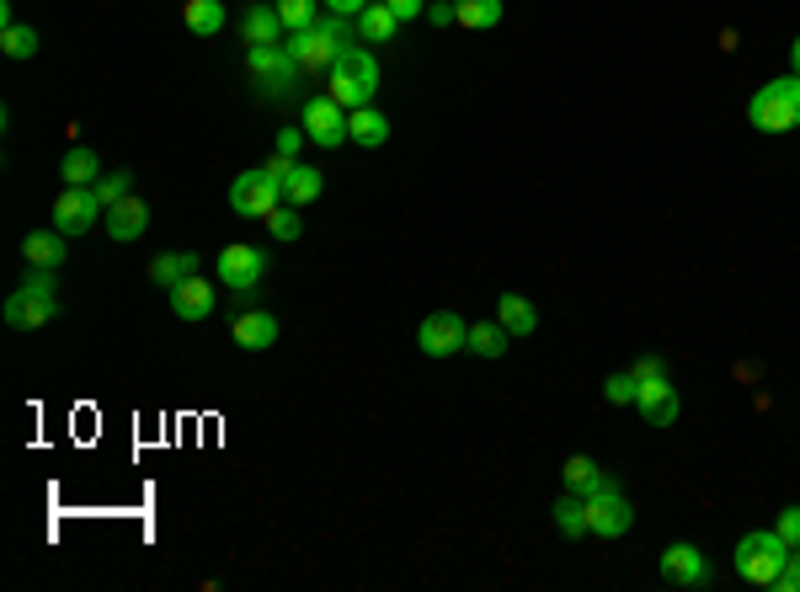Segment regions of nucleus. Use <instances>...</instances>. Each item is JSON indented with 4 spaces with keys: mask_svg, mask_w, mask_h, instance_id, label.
I'll return each instance as SVG.
<instances>
[{
    "mask_svg": "<svg viewBox=\"0 0 800 592\" xmlns=\"http://www.w3.org/2000/svg\"><path fill=\"white\" fill-rule=\"evenodd\" d=\"M283 197H289L294 208L315 203V197H320V171H315V166H304V160H294V166H289V177H283Z\"/></svg>",
    "mask_w": 800,
    "mask_h": 592,
    "instance_id": "bb28decb",
    "label": "nucleus"
},
{
    "mask_svg": "<svg viewBox=\"0 0 800 592\" xmlns=\"http://www.w3.org/2000/svg\"><path fill=\"white\" fill-rule=\"evenodd\" d=\"M129 193H134V171H123V166H118V171H101L97 197L107 203V208H112V203H123Z\"/></svg>",
    "mask_w": 800,
    "mask_h": 592,
    "instance_id": "473e14b6",
    "label": "nucleus"
},
{
    "mask_svg": "<svg viewBox=\"0 0 800 592\" xmlns=\"http://www.w3.org/2000/svg\"><path fill=\"white\" fill-rule=\"evenodd\" d=\"M304 140H310L304 129H283V134H278V155H300Z\"/></svg>",
    "mask_w": 800,
    "mask_h": 592,
    "instance_id": "ea45409f",
    "label": "nucleus"
},
{
    "mask_svg": "<svg viewBox=\"0 0 800 592\" xmlns=\"http://www.w3.org/2000/svg\"><path fill=\"white\" fill-rule=\"evenodd\" d=\"M0 49H5V59H33L38 53V27H0Z\"/></svg>",
    "mask_w": 800,
    "mask_h": 592,
    "instance_id": "2f4dec72",
    "label": "nucleus"
},
{
    "mask_svg": "<svg viewBox=\"0 0 800 592\" xmlns=\"http://www.w3.org/2000/svg\"><path fill=\"white\" fill-rule=\"evenodd\" d=\"M385 5L396 11L400 22H416V16H427V5H422V0H385Z\"/></svg>",
    "mask_w": 800,
    "mask_h": 592,
    "instance_id": "58836bf2",
    "label": "nucleus"
},
{
    "mask_svg": "<svg viewBox=\"0 0 800 592\" xmlns=\"http://www.w3.org/2000/svg\"><path fill=\"white\" fill-rule=\"evenodd\" d=\"M326 92L342 101V107H374V92H379V59L374 49H363V44H348V49L331 59V81H326Z\"/></svg>",
    "mask_w": 800,
    "mask_h": 592,
    "instance_id": "f257e3e1",
    "label": "nucleus"
},
{
    "mask_svg": "<svg viewBox=\"0 0 800 592\" xmlns=\"http://www.w3.org/2000/svg\"><path fill=\"white\" fill-rule=\"evenodd\" d=\"M326 5H331V16H363L374 0H326Z\"/></svg>",
    "mask_w": 800,
    "mask_h": 592,
    "instance_id": "a19ab883",
    "label": "nucleus"
},
{
    "mask_svg": "<svg viewBox=\"0 0 800 592\" xmlns=\"http://www.w3.org/2000/svg\"><path fill=\"white\" fill-rule=\"evenodd\" d=\"M630 374H635V385H651V379L667 374V363L662 358H641V363H630Z\"/></svg>",
    "mask_w": 800,
    "mask_h": 592,
    "instance_id": "4c0bfd02",
    "label": "nucleus"
},
{
    "mask_svg": "<svg viewBox=\"0 0 800 592\" xmlns=\"http://www.w3.org/2000/svg\"><path fill=\"white\" fill-rule=\"evenodd\" d=\"M64 256H70V235H59V230H33V235L22 241V262H27V267H49V273H59Z\"/></svg>",
    "mask_w": 800,
    "mask_h": 592,
    "instance_id": "6ab92c4d",
    "label": "nucleus"
},
{
    "mask_svg": "<svg viewBox=\"0 0 800 592\" xmlns=\"http://www.w3.org/2000/svg\"><path fill=\"white\" fill-rule=\"evenodd\" d=\"M283 44H289L300 70H331V59L348 49V16H320L300 33H289Z\"/></svg>",
    "mask_w": 800,
    "mask_h": 592,
    "instance_id": "39448f33",
    "label": "nucleus"
},
{
    "mask_svg": "<svg viewBox=\"0 0 800 592\" xmlns=\"http://www.w3.org/2000/svg\"><path fill=\"white\" fill-rule=\"evenodd\" d=\"M59 315V283L49 267H27V283L5 299V326L11 331H38Z\"/></svg>",
    "mask_w": 800,
    "mask_h": 592,
    "instance_id": "7ed1b4c3",
    "label": "nucleus"
},
{
    "mask_svg": "<svg viewBox=\"0 0 800 592\" xmlns=\"http://www.w3.org/2000/svg\"><path fill=\"white\" fill-rule=\"evenodd\" d=\"M464 342H470V321H459L453 310H433V315L416 326V347H422L427 358H453Z\"/></svg>",
    "mask_w": 800,
    "mask_h": 592,
    "instance_id": "f8f14e48",
    "label": "nucleus"
},
{
    "mask_svg": "<svg viewBox=\"0 0 800 592\" xmlns=\"http://www.w3.org/2000/svg\"><path fill=\"white\" fill-rule=\"evenodd\" d=\"M453 11H459V27L470 33H492L501 22V0H453Z\"/></svg>",
    "mask_w": 800,
    "mask_h": 592,
    "instance_id": "c85d7f7f",
    "label": "nucleus"
},
{
    "mask_svg": "<svg viewBox=\"0 0 800 592\" xmlns=\"http://www.w3.org/2000/svg\"><path fill=\"white\" fill-rule=\"evenodd\" d=\"M427 22H438V27H449V22H459L453 0H438V5H427Z\"/></svg>",
    "mask_w": 800,
    "mask_h": 592,
    "instance_id": "79ce46f5",
    "label": "nucleus"
},
{
    "mask_svg": "<svg viewBox=\"0 0 800 592\" xmlns=\"http://www.w3.org/2000/svg\"><path fill=\"white\" fill-rule=\"evenodd\" d=\"M790 549H796V544L785 540L779 529H752V534L737 540L731 566H737V577H742L748 588H774V577H779V566H785Z\"/></svg>",
    "mask_w": 800,
    "mask_h": 592,
    "instance_id": "f03ea898",
    "label": "nucleus"
},
{
    "mask_svg": "<svg viewBox=\"0 0 800 592\" xmlns=\"http://www.w3.org/2000/svg\"><path fill=\"white\" fill-rule=\"evenodd\" d=\"M748 118H752L757 134H790V129H800V75L768 81V86L748 101Z\"/></svg>",
    "mask_w": 800,
    "mask_h": 592,
    "instance_id": "20e7f679",
    "label": "nucleus"
},
{
    "mask_svg": "<svg viewBox=\"0 0 800 592\" xmlns=\"http://www.w3.org/2000/svg\"><path fill=\"white\" fill-rule=\"evenodd\" d=\"M101 219H107V203L97 197V188H64L53 197V230L59 235H86Z\"/></svg>",
    "mask_w": 800,
    "mask_h": 592,
    "instance_id": "6e6552de",
    "label": "nucleus"
},
{
    "mask_svg": "<svg viewBox=\"0 0 800 592\" xmlns=\"http://www.w3.org/2000/svg\"><path fill=\"white\" fill-rule=\"evenodd\" d=\"M304 134L326 149L348 145V107L331 97V92H326V97H310L304 101Z\"/></svg>",
    "mask_w": 800,
    "mask_h": 592,
    "instance_id": "9b49d317",
    "label": "nucleus"
},
{
    "mask_svg": "<svg viewBox=\"0 0 800 592\" xmlns=\"http://www.w3.org/2000/svg\"><path fill=\"white\" fill-rule=\"evenodd\" d=\"M662 582L700 592L704 582H710V566H704V549H700V544H689V540L667 544V549H662Z\"/></svg>",
    "mask_w": 800,
    "mask_h": 592,
    "instance_id": "ddd939ff",
    "label": "nucleus"
},
{
    "mask_svg": "<svg viewBox=\"0 0 800 592\" xmlns=\"http://www.w3.org/2000/svg\"><path fill=\"white\" fill-rule=\"evenodd\" d=\"M214 304H219V299H214V283H208L203 273L171 289V310H177V321H208Z\"/></svg>",
    "mask_w": 800,
    "mask_h": 592,
    "instance_id": "dca6fc26",
    "label": "nucleus"
},
{
    "mask_svg": "<svg viewBox=\"0 0 800 592\" xmlns=\"http://www.w3.org/2000/svg\"><path fill=\"white\" fill-rule=\"evenodd\" d=\"M203 273V262H198V251H166V256H155L150 262V283L155 289H177V283H187V278H198Z\"/></svg>",
    "mask_w": 800,
    "mask_h": 592,
    "instance_id": "a211bd4d",
    "label": "nucleus"
},
{
    "mask_svg": "<svg viewBox=\"0 0 800 592\" xmlns=\"http://www.w3.org/2000/svg\"><path fill=\"white\" fill-rule=\"evenodd\" d=\"M283 16H278V5H251L246 22H241V44L251 49H262V44H283Z\"/></svg>",
    "mask_w": 800,
    "mask_h": 592,
    "instance_id": "aec40b11",
    "label": "nucleus"
},
{
    "mask_svg": "<svg viewBox=\"0 0 800 592\" xmlns=\"http://www.w3.org/2000/svg\"><path fill=\"white\" fill-rule=\"evenodd\" d=\"M348 140L363 149H379L390 140V118L385 112H374V107H352L348 112Z\"/></svg>",
    "mask_w": 800,
    "mask_h": 592,
    "instance_id": "5701e85b",
    "label": "nucleus"
},
{
    "mask_svg": "<svg viewBox=\"0 0 800 592\" xmlns=\"http://www.w3.org/2000/svg\"><path fill=\"white\" fill-rule=\"evenodd\" d=\"M272 5H278L283 27L300 33V27H310V22H320V5H326V0H272Z\"/></svg>",
    "mask_w": 800,
    "mask_h": 592,
    "instance_id": "7c9ffc66",
    "label": "nucleus"
},
{
    "mask_svg": "<svg viewBox=\"0 0 800 592\" xmlns=\"http://www.w3.org/2000/svg\"><path fill=\"white\" fill-rule=\"evenodd\" d=\"M230 337L246 347V352H267V347L278 342V315H267V310H241L235 326H230Z\"/></svg>",
    "mask_w": 800,
    "mask_h": 592,
    "instance_id": "f3484780",
    "label": "nucleus"
},
{
    "mask_svg": "<svg viewBox=\"0 0 800 592\" xmlns=\"http://www.w3.org/2000/svg\"><path fill=\"white\" fill-rule=\"evenodd\" d=\"M774 529H779V534H785V540L800 549V502H790V507L779 512V523H774Z\"/></svg>",
    "mask_w": 800,
    "mask_h": 592,
    "instance_id": "e433bc0d",
    "label": "nucleus"
},
{
    "mask_svg": "<svg viewBox=\"0 0 800 592\" xmlns=\"http://www.w3.org/2000/svg\"><path fill=\"white\" fill-rule=\"evenodd\" d=\"M357 33H363V44H390L400 33V16L385 5V0H374V5L357 16Z\"/></svg>",
    "mask_w": 800,
    "mask_h": 592,
    "instance_id": "393cba45",
    "label": "nucleus"
},
{
    "mask_svg": "<svg viewBox=\"0 0 800 592\" xmlns=\"http://www.w3.org/2000/svg\"><path fill=\"white\" fill-rule=\"evenodd\" d=\"M555 529L566 534V540H582L587 534V496L566 492L560 502H555Z\"/></svg>",
    "mask_w": 800,
    "mask_h": 592,
    "instance_id": "cd10ccee",
    "label": "nucleus"
},
{
    "mask_svg": "<svg viewBox=\"0 0 800 592\" xmlns=\"http://www.w3.org/2000/svg\"><path fill=\"white\" fill-rule=\"evenodd\" d=\"M267 230H272V241H300V214H294V203H289V208H283V203H278V208H272V214H267Z\"/></svg>",
    "mask_w": 800,
    "mask_h": 592,
    "instance_id": "72a5a7b5",
    "label": "nucleus"
},
{
    "mask_svg": "<svg viewBox=\"0 0 800 592\" xmlns=\"http://www.w3.org/2000/svg\"><path fill=\"white\" fill-rule=\"evenodd\" d=\"M182 22H187V33L214 38V33L225 27V5H219V0H182Z\"/></svg>",
    "mask_w": 800,
    "mask_h": 592,
    "instance_id": "a878e982",
    "label": "nucleus"
},
{
    "mask_svg": "<svg viewBox=\"0 0 800 592\" xmlns=\"http://www.w3.org/2000/svg\"><path fill=\"white\" fill-rule=\"evenodd\" d=\"M774 592H800V549L785 555V566H779V577H774Z\"/></svg>",
    "mask_w": 800,
    "mask_h": 592,
    "instance_id": "c9c22d12",
    "label": "nucleus"
},
{
    "mask_svg": "<svg viewBox=\"0 0 800 592\" xmlns=\"http://www.w3.org/2000/svg\"><path fill=\"white\" fill-rule=\"evenodd\" d=\"M635 395H641V385H635V374H630V369L603 379V400H608V406H630Z\"/></svg>",
    "mask_w": 800,
    "mask_h": 592,
    "instance_id": "f704fd0d",
    "label": "nucleus"
},
{
    "mask_svg": "<svg viewBox=\"0 0 800 592\" xmlns=\"http://www.w3.org/2000/svg\"><path fill=\"white\" fill-rule=\"evenodd\" d=\"M214 273H219V283H225L230 294H256L262 278H267V251L235 241V246H225L214 256Z\"/></svg>",
    "mask_w": 800,
    "mask_h": 592,
    "instance_id": "0eeeda50",
    "label": "nucleus"
},
{
    "mask_svg": "<svg viewBox=\"0 0 800 592\" xmlns=\"http://www.w3.org/2000/svg\"><path fill=\"white\" fill-rule=\"evenodd\" d=\"M497 321L507 326V337H534V331H540V310H534L523 294H501Z\"/></svg>",
    "mask_w": 800,
    "mask_h": 592,
    "instance_id": "b1692460",
    "label": "nucleus"
},
{
    "mask_svg": "<svg viewBox=\"0 0 800 592\" xmlns=\"http://www.w3.org/2000/svg\"><path fill=\"white\" fill-rule=\"evenodd\" d=\"M790 59H796V75H800V38H796V44H790Z\"/></svg>",
    "mask_w": 800,
    "mask_h": 592,
    "instance_id": "37998d69",
    "label": "nucleus"
},
{
    "mask_svg": "<svg viewBox=\"0 0 800 592\" xmlns=\"http://www.w3.org/2000/svg\"><path fill=\"white\" fill-rule=\"evenodd\" d=\"M246 70H251V81L262 86V97H283V92H294V81H300V64H294L289 44L246 49Z\"/></svg>",
    "mask_w": 800,
    "mask_h": 592,
    "instance_id": "423d86ee",
    "label": "nucleus"
},
{
    "mask_svg": "<svg viewBox=\"0 0 800 592\" xmlns=\"http://www.w3.org/2000/svg\"><path fill=\"white\" fill-rule=\"evenodd\" d=\"M101 225H107V235H112L118 246H129V241H140V235L150 230V208L129 193L123 203H112V208H107V219H101Z\"/></svg>",
    "mask_w": 800,
    "mask_h": 592,
    "instance_id": "2eb2a0df",
    "label": "nucleus"
},
{
    "mask_svg": "<svg viewBox=\"0 0 800 592\" xmlns=\"http://www.w3.org/2000/svg\"><path fill=\"white\" fill-rule=\"evenodd\" d=\"M59 177H64V188H97V182H101L97 149L70 145V149H64V160H59Z\"/></svg>",
    "mask_w": 800,
    "mask_h": 592,
    "instance_id": "4be33fe9",
    "label": "nucleus"
},
{
    "mask_svg": "<svg viewBox=\"0 0 800 592\" xmlns=\"http://www.w3.org/2000/svg\"><path fill=\"white\" fill-rule=\"evenodd\" d=\"M464 347H470L475 358H501V352H507V326H501V321H475Z\"/></svg>",
    "mask_w": 800,
    "mask_h": 592,
    "instance_id": "c756f323",
    "label": "nucleus"
},
{
    "mask_svg": "<svg viewBox=\"0 0 800 592\" xmlns=\"http://www.w3.org/2000/svg\"><path fill=\"white\" fill-rule=\"evenodd\" d=\"M630 523H635V507H630V496L619 492V486L587 496V534L619 540V534H630Z\"/></svg>",
    "mask_w": 800,
    "mask_h": 592,
    "instance_id": "9d476101",
    "label": "nucleus"
},
{
    "mask_svg": "<svg viewBox=\"0 0 800 592\" xmlns=\"http://www.w3.org/2000/svg\"><path fill=\"white\" fill-rule=\"evenodd\" d=\"M635 406H641L646 427H672V422H678V411H683V400H678V390H672V379H667V374H662V379H651V385H641Z\"/></svg>",
    "mask_w": 800,
    "mask_h": 592,
    "instance_id": "4468645a",
    "label": "nucleus"
},
{
    "mask_svg": "<svg viewBox=\"0 0 800 592\" xmlns=\"http://www.w3.org/2000/svg\"><path fill=\"white\" fill-rule=\"evenodd\" d=\"M283 203V188L256 166V171H241L235 182H230V208L241 214V219H267L272 208Z\"/></svg>",
    "mask_w": 800,
    "mask_h": 592,
    "instance_id": "1a4fd4ad",
    "label": "nucleus"
},
{
    "mask_svg": "<svg viewBox=\"0 0 800 592\" xmlns=\"http://www.w3.org/2000/svg\"><path fill=\"white\" fill-rule=\"evenodd\" d=\"M560 475H566V492H577V496H598L614 486V481L598 470V459H587V454H571V459L560 464Z\"/></svg>",
    "mask_w": 800,
    "mask_h": 592,
    "instance_id": "412c9836",
    "label": "nucleus"
}]
</instances>
